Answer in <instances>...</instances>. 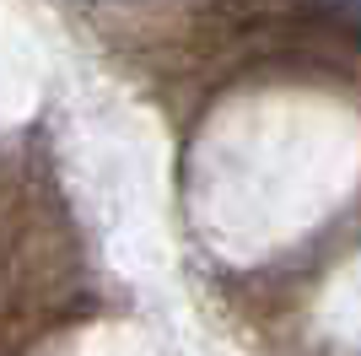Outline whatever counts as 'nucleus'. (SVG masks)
<instances>
[{"label":"nucleus","mask_w":361,"mask_h":356,"mask_svg":"<svg viewBox=\"0 0 361 356\" xmlns=\"http://www.w3.org/2000/svg\"><path fill=\"white\" fill-rule=\"evenodd\" d=\"M340 6H356V11H361V0H340Z\"/></svg>","instance_id":"1"}]
</instances>
